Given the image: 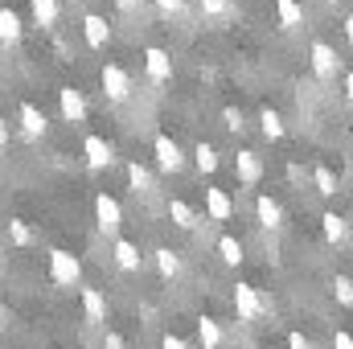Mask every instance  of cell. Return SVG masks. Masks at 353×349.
I'll list each match as a JSON object with an SVG mask.
<instances>
[{
	"label": "cell",
	"mask_w": 353,
	"mask_h": 349,
	"mask_svg": "<svg viewBox=\"0 0 353 349\" xmlns=\"http://www.w3.org/2000/svg\"><path fill=\"white\" fill-rule=\"evenodd\" d=\"M157 8H161V12H169V17H176V12L185 8V0H157Z\"/></svg>",
	"instance_id": "d6a6232c"
},
{
	"label": "cell",
	"mask_w": 353,
	"mask_h": 349,
	"mask_svg": "<svg viewBox=\"0 0 353 349\" xmlns=\"http://www.w3.org/2000/svg\"><path fill=\"white\" fill-rule=\"evenodd\" d=\"M17 119H21V132L29 136V140H41L46 136V111H37L33 103H21V111H17Z\"/></svg>",
	"instance_id": "8fae6325"
},
{
	"label": "cell",
	"mask_w": 353,
	"mask_h": 349,
	"mask_svg": "<svg viewBox=\"0 0 353 349\" xmlns=\"http://www.w3.org/2000/svg\"><path fill=\"white\" fill-rule=\"evenodd\" d=\"M234 312H239V321H263L267 312H271V304H267L263 296H259V288H251V283H239L234 288Z\"/></svg>",
	"instance_id": "6da1fadb"
},
{
	"label": "cell",
	"mask_w": 353,
	"mask_h": 349,
	"mask_svg": "<svg viewBox=\"0 0 353 349\" xmlns=\"http://www.w3.org/2000/svg\"><path fill=\"white\" fill-rule=\"evenodd\" d=\"M193 165H197L201 173H214V169H218V148H214V144H197V148H193Z\"/></svg>",
	"instance_id": "484cf974"
},
{
	"label": "cell",
	"mask_w": 353,
	"mask_h": 349,
	"mask_svg": "<svg viewBox=\"0 0 353 349\" xmlns=\"http://www.w3.org/2000/svg\"><path fill=\"white\" fill-rule=\"evenodd\" d=\"M144 66H148V79H152V83H169V79H173V58H169L165 50H157V46L144 50Z\"/></svg>",
	"instance_id": "30bf717a"
},
{
	"label": "cell",
	"mask_w": 353,
	"mask_h": 349,
	"mask_svg": "<svg viewBox=\"0 0 353 349\" xmlns=\"http://www.w3.org/2000/svg\"><path fill=\"white\" fill-rule=\"evenodd\" d=\"M58 107H62V119H66V123H83V119H87V99H83V90L62 87L58 90Z\"/></svg>",
	"instance_id": "ba28073f"
},
{
	"label": "cell",
	"mask_w": 353,
	"mask_h": 349,
	"mask_svg": "<svg viewBox=\"0 0 353 349\" xmlns=\"http://www.w3.org/2000/svg\"><path fill=\"white\" fill-rule=\"evenodd\" d=\"M152 259H157V271H161L165 279H176V275H181V255H176V251L161 247V251H157Z\"/></svg>",
	"instance_id": "cb8c5ba5"
},
{
	"label": "cell",
	"mask_w": 353,
	"mask_h": 349,
	"mask_svg": "<svg viewBox=\"0 0 353 349\" xmlns=\"http://www.w3.org/2000/svg\"><path fill=\"white\" fill-rule=\"evenodd\" d=\"M201 12L210 21H230L234 17V0H201Z\"/></svg>",
	"instance_id": "83f0119b"
},
{
	"label": "cell",
	"mask_w": 353,
	"mask_h": 349,
	"mask_svg": "<svg viewBox=\"0 0 353 349\" xmlns=\"http://www.w3.org/2000/svg\"><path fill=\"white\" fill-rule=\"evenodd\" d=\"M50 279H54L58 288H74V283L83 279L79 255H70V251H50Z\"/></svg>",
	"instance_id": "7a4b0ae2"
},
{
	"label": "cell",
	"mask_w": 353,
	"mask_h": 349,
	"mask_svg": "<svg viewBox=\"0 0 353 349\" xmlns=\"http://www.w3.org/2000/svg\"><path fill=\"white\" fill-rule=\"evenodd\" d=\"M21 33H25V29H21V17H17L12 8H0V41H4V46H17Z\"/></svg>",
	"instance_id": "44dd1931"
},
{
	"label": "cell",
	"mask_w": 353,
	"mask_h": 349,
	"mask_svg": "<svg viewBox=\"0 0 353 349\" xmlns=\"http://www.w3.org/2000/svg\"><path fill=\"white\" fill-rule=\"evenodd\" d=\"M152 152H157V169L161 173H181L185 169V152H181V144H176L173 136H157Z\"/></svg>",
	"instance_id": "8992f818"
},
{
	"label": "cell",
	"mask_w": 353,
	"mask_h": 349,
	"mask_svg": "<svg viewBox=\"0 0 353 349\" xmlns=\"http://www.w3.org/2000/svg\"><path fill=\"white\" fill-rule=\"evenodd\" d=\"M83 157H87L90 169H111V165H115V148H111V140H103V136H87V140H83Z\"/></svg>",
	"instance_id": "52a82bcc"
},
{
	"label": "cell",
	"mask_w": 353,
	"mask_h": 349,
	"mask_svg": "<svg viewBox=\"0 0 353 349\" xmlns=\"http://www.w3.org/2000/svg\"><path fill=\"white\" fill-rule=\"evenodd\" d=\"M115 4H119L123 12H136V8H140V0H115Z\"/></svg>",
	"instance_id": "74e56055"
},
{
	"label": "cell",
	"mask_w": 353,
	"mask_h": 349,
	"mask_svg": "<svg viewBox=\"0 0 353 349\" xmlns=\"http://www.w3.org/2000/svg\"><path fill=\"white\" fill-rule=\"evenodd\" d=\"M333 4H337V0H333Z\"/></svg>",
	"instance_id": "ab89813d"
},
{
	"label": "cell",
	"mask_w": 353,
	"mask_h": 349,
	"mask_svg": "<svg viewBox=\"0 0 353 349\" xmlns=\"http://www.w3.org/2000/svg\"><path fill=\"white\" fill-rule=\"evenodd\" d=\"M111 255H115V263H119L123 271H140V263H144V255H140V247H136V243H128V239H115Z\"/></svg>",
	"instance_id": "e0dca14e"
},
{
	"label": "cell",
	"mask_w": 353,
	"mask_h": 349,
	"mask_svg": "<svg viewBox=\"0 0 353 349\" xmlns=\"http://www.w3.org/2000/svg\"><path fill=\"white\" fill-rule=\"evenodd\" d=\"M333 296H337V304H341V308H350V304H353V283H350V275H337V279H333Z\"/></svg>",
	"instance_id": "f546056e"
},
{
	"label": "cell",
	"mask_w": 353,
	"mask_h": 349,
	"mask_svg": "<svg viewBox=\"0 0 353 349\" xmlns=\"http://www.w3.org/2000/svg\"><path fill=\"white\" fill-rule=\"evenodd\" d=\"M275 12H279L283 29H300L304 25V4L300 0H275Z\"/></svg>",
	"instance_id": "ffe728a7"
},
{
	"label": "cell",
	"mask_w": 353,
	"mask_h": 349,
	"mask_svg": "<svg viewBox=\"0 0 353 349\" xmlns=\"http://www.w3.org/2000/svg\"><path fill=\"white\" fill-rule=\"evenodd\" d=\"M4 144H8V123L0 119V148H4Z\"/></svg>",
	"instance_id": "f35d334b"
},
{
	"label": "cell",
	"mask_w": 353,
	"mask_h": 349,
	"mask_svg": "<svg viewBox=\"0 0 353 349\" xmlns=\"http://www.w3.org/2000/svg\"><path fill=\"white\" fill-rule=\"evenodd\" d=\"M99 83H103V94L111 99V103H128L132 99V74L123 70V66H115V62H107L103 66V74H99Z\"/></svg>",
	"instance_id": "3957f363"
},
{
	"label": "cell",
	"mask_w": 353,
	"mask_h": 349,
	"mask_svg": "<svg viewBox=\"0 0 353 349\" xmlns=\"http://www.w3.org/2000/svg\"><path fill=\"white\" fill-rule=\"evenodd\" d=\"M8 235H12V243H17V247H29V243H33V230H29L21 218H8Z\"/></svg>",
	"instance_id": "4dcf8cb0"
},
{
	"label": "cell",
	"mask_w": 353,
	"mask_h": 349,
	"mask_svg": "<svg viewBox=\"0 0 353 349\" xmlns=\"http://www.w3.org/2000/svg\"><path fill=\"white\" fill-rule=\"evenodd\" d=\"M169 218H173L176 230H197V222H201V218H197V210H193L189 201H181V197L169 201Z\"/></svg>",
	"instance_id": "d6986e66"
},
{
	"label": "cell",
	"mask_w": 353,
	"mask_h": 349,
	"mask_svg": "<svg viewBox=\"0 0 353 349\" xmlns=\"http://www.w3.org/2000/svg\"><path fill=\"white\" fill-rule=\"evenodd\" d=\"M218 259L226 263V267H239V263H243V243H239L234 235H222V239H218Z\"/></svg>",
	"instance_id": "7402d4cb"
},
{
	"label": "cell",
	"mask_w": 353,
	"mask_h": 349,
	"mask_svg": "<svg viewBox=\"0 0 353 349\" xmlns=\"http://www.w3.org/2000/svg\"><path fill=\"white\" fill-rule=\"evenodd\" d=\"M255 214H259V226H263V230H279V226H283V210H279V201L267 197V193L255 197Z\"/></svg>",
	"instance_id": "5bb4252c"
},
{
	"label": "cell",
	"mask_w": 353,
	"mask_h": 349,
	"mask_svg": "<svg viewBox=\"0 0 353 349\" xmlns=\"http://www.w3.org/2000/svg\"><path fill=\"white\" fill-rule=\"evenodd\" d=\"M161 349H189V341H181L176 333H165V337H161Z\"/></svg>",
	"instance_id": "836d02e7"
},
{
	"label": "cell",
	"mask_w": 353,
	"mask_h": 349,
	"mask_svg": "<svg viewBox=\"0 0 353 349\" xmlns=\"http://www.w3.org/2000/svg\"><path fill=\"white\" fill-rule=\"evenodd\" d=\"M321 222H325V239H329V243H345V239H350V226H345L341 214H325Z\"/></svg>",
	"instance_id": "d4e9b609"
},
{
	"label": "cell",
	"mask_w": 353,
	"mask_h": 349,
	"mask_svg": "<svg viewBox=\"0 0 353 349\" xmlns=\"http://www.w3.org/2000/svg\"><path fill=\"white\" fill-rule=\"evenodd\" d=\"M128 181H132V189H136V193H152V189H157L152 173H148L140 161H132V165H128Z\"/></svg>",
	"instance_id": "603a6c76"
},
{
	"label": "cell",
	"mask_w": 353,
	"mask_h": 349,
	"mask_svg": "<svg viewBox=\"0 0 353 349\" xmlns=\"http://www.w3.org/2000/svg\"><path fill=\"white\" fill-rule=\"evenodd\" d=\"M288 349H312V341L304 333H288Z\"/></svg>",
	"instance_id": "e575fe53"
},
{
	"label": "cell",
	"mask_w": 353,
	"mask_h": 349,
	"mask_svg": "<svg viewBox=\"0 0 353 349\" xmlns=\"http://www.w3.org/2000/svg\"><path fill=\"white\" fill-rule=\"evenodd\" d=\"M83 37H87L90 50H107V41H111V25H107L99 12H90L87 21H83Z\"/></svg>",
	"instance_id": "4fadbf2b"
},
{
	"label": "cell",
	"mask_w": 353,
	"mask_h": 349,
	"mask_svg": "<svg viewBox=\"0 0 353 349\" xmlns=\"http://www.w3.org/2000/svg\"><path fill=\"white\" fill-rule=\"evenodd\" d=\"M234 173H239L243 185H259V177H263V161H259V152L243 148V152L234 157Z\"/></svg>",
	"instance_id": "7c38bea8"
},
{
	"label": "cell",
	"mask_w": 353,
	"mask_h": 349,
	"mask_svg": "<svg viewBox=\"0 0 353 349\" xmlns=\"http://www.w3.org/2000/svg\"><path fill=\"white\" fill-rule=\"evenodd\" d=\"M197 341H201V349H222L226 333H222V325H218L214 317H201V321H197Z\"/></svg>",
	"instance_id": "ac0fdd59"
},
{
	"label": "cell",
	"mask_w": 353,
	"mask_h": 349,
	"mask_svg": "<svg viewBox=\"0 0 353 349\" xmlns=\"http://www.w3.org/2000/svg\"><path fill=\"white\" fill-rule=\"evenodd\" d=\"M94 222H99L103 235H119V226H123V210H119V201H115L111 193H99V197H94Z\"/></svg>",
	"instance_id": "5b68a950"
},
{
	"label": "cell",
	"mask_w": 353,
	"mask_h": 349,
	"mask_svg": "<svg viewBox=\"0 0 353 349\" xmlns=\"http://www.w3.org/2000/svg\"><path fill=\"white\" fill-rule=\"evenodd\" d=\"M29 8H33V21L41 29H54L58 17H62V0H29Z\"/></svg>",
	"instance_id": "2e32d148"
},
{
	"label": "cell",
	"mask_w": 353,
	"mask_h": 349,
	"mask_svg": "<svg viewBox=\"0 0 353 349\" xmlns=\"http://www.w3.org/2000/svg\"><path fill=\"white\" fill-rule=\"evenodd\" d=\"M83 312H87L90 325H103L107 321V296L99 288H83Z\"/></svg>",
	"instance_id": "9a60e30c"
},
{
	"label": "cell",
	"mask_w": 353,
	"mask_h": 349,
	"mask_svg": "<svg viewBox=\"0 0 353 349\" xmlns=\"http://www.w3.org/2000/svg\"><path fill=\"white\" fill-rule=\"evenodd\" d=\"M333 349H353V337L345 333V329H337V333H333Z\"/></svg>",
	"instance_id": "d590c367"
},
{
	"label": "cell",
	"mask_w": 353,
	"mask_h": 349,
	"mask_svg": "<svg viewBox=\"0 0 353 349\" xmlns=\"http://www.w3.org/2000/svg\"><path fill=\"white\" fill-rule=\"evenodd\" d=\"M222 119H226V128H230V132H243V128H247L243 111H234V107H226V111H222Z\"/></svg>",
	"instance_id": "1f68e13d"
},
{
	"label": "cell",
	"mask_w": 353,
	"mask_h": 349,
	"mask_svg": "<svg viewBox=\"0 0 353 349\" xmlns=\"http://www.w3.org/2000/svg\"><path fill=\"white\" fill-rule=\"evenodd\" d=\"M103 349H123V337H119V333H107V337H103Z\"/></svg>",
	"instance_id": "8d00e7d4"
},
{
	"label": "cell",
	"mask_w": 353,
	"mask_h": 349,
	"mask_svg": "<svg viewBox=\"0 0 353 349\" xmlns=\"http://www.w3.org/2000/svg\"><path fill=\"white\" fill-rule=\"evenodd\" d=\"M205 214L214 218V222H230L234 218V201H230V193L226 189H205Z\"/></svg>",
	"instance_id": "9c48e42d"
},
{
	"label": "cell",
	"mask_w": 353,
	"mask_h": 349,
	"mask_svg": "<svg viewBox=\"0 0 353 349\" xmlns=\"http://www.w3.org/2000/svg\"><path fill=\"white\" fill-rule=\"evenodd\" d=\"M308 58H312V74H316L321 83H333V79H337V70H341V62H337V50H333L329 41H312V50H308Z\"/></svg>",
	"instance_id": "277c9868"
},
{
	"label": "cell",
	"mask_w": 353,
	"mask_h": 349,
	"mask_svg": "<svg viewBox=\"0 0 353 349\" xmlns=\"http://www.w3.org/2000/svg\"><path fill=\"white\" fill-rule=\"evenodd\" d=\"M259 128H263L267 140H279V136H283V119H279V111L263 107V111H259Z\"/></svg>",
	"instance_id": "f1b7e54d"
},
{
	"label": "cell",
	"mask_w": 353,
	"mask_h": 349,
	"mask_svg": "<svg viewBox=\"0 0 353 349\" xmlns=\"http://www.w3.org/2000/svg\"><path fill=\"white\" fill-rule=\"evenodd\" d=\"M312 181H316V193H325V197L337 193V173H333L329 165H316V169H312Z\"/></svg>",
	"instance_id": "4316f807"
}]
</instances>
